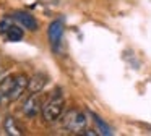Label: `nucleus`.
<instances>
[{
    "label": "nucleus",
    "instance_id": "f257e3e1",
    "mask_svg": "<svg viewBox=\"0 0 151 136\" xmlns=\"http://www.w3.org/2000/svg\"><path fill=\"white\" fill-rule=\"evenodd\" d=\"M29 84V78L24 74H17V76H7L0 83V91L4 96V102H15L24 94Z\"/></svg>",
    "mask_w": 151,
    "mask_h": 136
},
{
    "label": "nucleus",
    "instance_id": "f03ea898",
    "mask_svg": "<svg viewBox=\"0 0 151 136\" xmlns=\"http://www.w3.org/2000/svg\"><path fill=\"white\" fill-rule=\"evenodd\" d=\"M63 107H65V97H63L62 91L55 89L52 92V96L46 100V104L42 105V117L47 123H54L62 117Z\"/></svg>",
    "mask_w": 151,
    "mask_h": 136
},
{
    "label": "nucleus",
    "instance_id": "7ed1b4c3",
    "mask_svg": "<svg viewBox=\"0 0 151 136\" xmlns=\"http://www.w3.org/2000/svg\"><path fill=\"white\" fill-rule=\"evenodd\" d=\"M86 125H88V118H86V115L78 109H72L63 115V128L72 131V133L81 135L86 130Z\"/></svg>",
    "mask_w": 151,
    "mask_h": 136
},
{
    "label": "nucleus",
    "instance_id": "20e7f679",
    "mask_svg": "<svg viewBox=\"0 0 151 136\" xmlns=\"http://www.w3.org/2000/svg\"><path fill=\"white\" fill-rule=\"evenodd\" d=\"M0 36H4L5 41L8 42H20L23 41L24 32L20 26L13 23L12 16H5L0 19Z\"/></svg>",
    "mask_w": 151,
    "mask_h": 136
},
{
    "label": "nucleus",
    "instance_id": "39448f33",
    "mask_svg": "<svg viewBox=\"0 0 151 136\" xmlns=\"http://www.w3.org/2000/svg\"><path fill=\"white\" fill-rule=\"evenodd\" d=\"M63 21L62 19H55L49 24L47 29V36H49V44L54 52H60L62 47V37H63Z\"/></svg>",
    "mask_w": 151,
    "mask_h": 136
},
{
    "label": "nucleus",
    "instance_id": "423d86ee",
    "mask_svg": "<svg viewBox=\"0 0 151 136\" xmlns=\"http://www.w3.org/2000/svg\"><path fill=\"white\" fill-rule=\"evenodd\" d=\"M23 113L29 118H36L39 115V112H42V104L39 99V92H31L29 96L24 99L23 107H21Z\"/></svg>",
    "mask_w": 151,
    "mask_h": 136
},
{
    "label": "nucleus",
    "instance_id": "0eeeda50",
    "mask_svg": "<svg viewBox=\"0 0 151 136\" xmlns=\"http://www.w3.org/2000/svg\"><path fill=\"white\" fill-rule=\"evenodd\" d=\"M10 16L18 23V24L21 26V28L28 29V31H36V29L39 28V23H37V19L34 18V16L31 15L29 11H23V10H18V11H13Z\"/></svg>",
    "mask_w": 151,
    "mask_h": 136
},
{
    "label": "nucleus",
    "instance_id": "6e6552de",
    "mask_svg": "<svg viewBox=\"0 0 151 136\" xmlns=\"http://www.w3.org/2000/svg\"><path fill=\"white\" fill-rule=\"evenodd\" d=\"M4 128H5V131L12 136H21L23 135V130H21V126L17 123V120H15L13 117H7V118H5Z\"/></svg>",
    "mask_w": 151,
    "mask_h": 136
},
{
    "label": "nucleus",
    "instance_id": "1a4fd4ad",
    "mask_svg": "<svg viewBox=\"0 0 151 136\" xmlns=\"http://www.w3.org/2000/svg\"><path fill=\"white\" fill-rule=\"evenodd\" d=\"M44 84H46V79H44V76H39V74H36L34 78H31L29 79V84H28V87H29L31 92H41L44 87Z\"/></svg>",
    "mask_w": 151,
    "mask_h": 136
},
{
    "label": "nucleus",
    "instance_id": "9d476101",
    "mask_svg": "<svg viewBox=\"0 0 151 136\" xmlns=\"http://www.w3.org/2000/svg\"><path fill=\"white\" fill-rule=\"evenodd\" d=\"M91 117H93V120H94L96 126H98V131H99V135H112V130H111V126H109L106 122H102V118H101V117H98L96 113H91Z\"/></svg>",
    "mask_w": 151,
    "mask_h": 136
},
{
    "label": "nucleus",
    "instance_id": "9b49d317",
    "mask_svg": "<svg viewBox=\"0 0 151 136\" xmlns=\"http://www.w3.org/2000/svg\"><path fill=\"white\" fill-rule=\"evenodd\" d=\"M5 76H7V71H5L4 68H0V83H2V79H4ZM2 104H5V102H4V96H2V91H0V105H2Z\"/></svg>",
    "mask_w": 151,
    "mask_h": 136
}]
</instances>
